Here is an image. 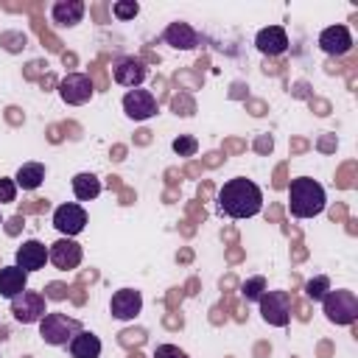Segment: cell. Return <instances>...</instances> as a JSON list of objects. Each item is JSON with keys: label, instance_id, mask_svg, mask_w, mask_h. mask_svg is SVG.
Wrapping results in <instances>:
<instances>
[{"label": "cell", "instance_id": "obj_3", "mask_svg": "<svg viewBox=\"0 0 358 358\" xmlns=\"http://www.w3.org/2000/svg\"><path fill=\"white\" fill-rule=\"evenodd\" d=\"M78 330H84V324H81L78 319L67 316V313H59V310L45 313V316L39 319V336H42L45 344H53V347H67L70 338H73Z\"/></svg>", "mask_w": 358, "mask_h": 358}, {"label": "cell", "instance_id": "obj_1", "mask_svg": "<svg viewBox=\"0 0 358 358\" xmlns=\"http://www.w3.org/2000/svg\"><path fill=\"white\" fill-rule=\"evenodd\" d=\"M218 210L229 218H252L263 210V193L252 179L235 176L221 185L218 190Z\"/></svg>", "mask_w": 358, "mask_h": 358}, {"label": "cell", "instance_id": "obj_12", "mask_svg": "<svg viewBox=\"0 0 358 358\" xmlns=\"http://www.w3.org/2000/svg\"><path fill=\"white\" fill-rule=\"evenodd\" d=\"M140 310H143V294H140V291H134V288H120V291L112 294L109 313H112L117 322H131Z\"/></svg>", "mask_w": 358, "mask_h": 358}, {"label": "cell", "instance_id": "obj_16", "mask_svg": "<svg viewBox=\"0 0 358 358\" xmlns=\"http://www.w3.org/2000/svg\"><path fill=\"white\" fill-rule=\"evenodd\" d=\"M84 11H87L84 0H56L50 6V20L62 28H73L84 20Z\"/></svg>", "mask_w": 358, "mask_h": 358}, {"label": "cell", "instance_id": "obj_19", "mask_svg": "<svg viewBox=\"0 0 358 358\" xmlns=\"http://www.w3.org/2000/svg\"><path fill=\"white\" fill-rule=\"evenodd\" d=\"M67 350H70V358H101V338L90 330H78L70 338Z\"/></svg>", "mask_w": 358, "mask_h": 358}, {"label": "cell", "instance_id": "obj_27", "mask_svg": "<svg viewBox=\"0 0 358 358\" xmlns=\"http://www.w3.org/2000/svg\"><path fill=\"white\" fill-rule=\"evenodd\" d=\"M17 199V185L14 179H0V204H8Z\"/></svg>", "mask_w": 358, "mask_h": 358}, {"label": "cell", "instance_id": "obj_21", "mask_svg": "<svg viewBox=\"0 0 358 358\" xmlns=\"http://www.w3.org/2000/svg\"><path fill=\"white\" fill-rule=\"evenodd\" d=\"M73 193H76L78 201H92V199H98V193H101V179H98L95 173L81 171V173L73 176Z\"/></svg>", "mask_w": 358, "mask_h": 358}, {"label": "cell", "instance_id": "obj_2", "mask_svg": "<svg viewBox=\"0 0 358 358\" xmlns=\"http://www.w3.org/2000/svg\"><path fill=\"white\" fill-rule=\"evenodd\" d=\"M327 204V196H324V187L310 179V176H299V179H291L288 185V210L294 218H313L324 210Z\"/></svg>", "mask_w": 358, "mask_h": 358}, {"label": "cell", "instance_id": "obj_6", "mask_svg": "<svg viewBox=\"0 0 358 358\" xmlns=\"http://www.w3.org/2000/svg\"><path fill=\"white\" fill-rule=\"evenodd\" d=\"M53 227L62 238H76L84 227H87V210L76 201H67V204H59L53 210Z\"/></svg>", "mask_w": 358, "mask_h": 358}, {"label": "cell", "instance_id": "obj_17", "mask_svg": "<svg viewBox=\"0 0 358 358\" xmlns=\"http://www.w3.org/2000/svg\"><path fill=\"white\" fill-rule=\"evenodd\" d=\"M162 39H165V45H171L176 50H193L199 45V34H196V28L190 22H171L165 28Z\"/></svg>", "mask_w": 358, "mask_h": 358}, {"label": "cell", "instance_id": "obj_29", "mask_svg": "<svg viewBox=\"0 0 358 358\" xmlns=\"http://www.w3.org/2000/svg\"><path fill=\"white\" fill-rule=\"evenodd\" d=\"M17 229H20V218H14V221H11V227H8V232H11V235H14V232H17Z\"/></svg>", "mask_w": 358, "mask_h": 358}, {"label": "cell", "instance_id": "obj_8", "mask_svg": "<svg viewBox=\"0 0 358 358\" xmlns=\"http://www.w3.org/2000/svg\"><path fill=\"white\" fill-rule=\"evenodd\" d=\"M11 313H14V319L17 322H22V324H36L48 310H45V296L39 294V291H22L20 296H14L11 299Z\"/></svg>", "mask_w": 358, "mask_h": 358}, {"label": "cell", "instance_id": "obj_9", "mask_svg": "<svg viewBox=\"0 0 358 358\" xmlns=\"http://www.w3.org/2000/svg\"><path fill=\"white\" fill-rule=\"evenodd\" d=\"M145 76H148V67H145V62L137 59V56H123V59H117V62L112 64V78H115L120 87L137 90V87L145 81Z\"/></svg>", "mask_w": 358, "mask_h": 358}, {"label": "cell", "instance_id": "obj_20", "mask_svg": "<svg viewBox=\"0 0 358 358\" xmlns=\"http://www.w3.org/2000/svg\"><path fill=\"white\" fill-rule=\"evenodd\" d=\"M45 179V165L42 162H25L20 165V171L14 173V185L22 190H36Z\"/></svg>", "mask_w": 358, "mask_h": 358}, {"label": "cell", "instance_id": "obj_11", "mask_svg": "<svg viewBox=\"0 0 358 358\" xmlns=\"http://www.w3.org/2000/svg\"><path fill=\"white\" fill-rule=\"evenodd\" d=\"M81 257H84V252H81V246H78L73 238H59L56 243L48 246V260H50L56 268H62V271L78 268Z\"/></svg>", "mask_w": 358, "mask_h": 358}, {"label": "cell", "instance_id": "obj_15", "mask_svg": "<svg viewBox=\"0 0 358 358\" xmlns=\"http://www.w3.org/2000/svg\"><path fill=\"white\" fill-rule=\"evenodd\" d=\"M319 48L327 56H344L352 48V34L347 25H330L319 34Z\"/></svg>", "mask_w": 358, "mask_h": 358}, {"label": "cell", "instance_id": "obj_18", "mask_svg": "<svg viewBox=\"0 0 358 358\" xmlns=\"http://www.w3.org/2000/svg\"><path fill=\"white\" fill-rule=\"evenodd\" d=\"M28 288V274L20 266H3L0 268V296L14 299Z\"/></svg>", "mask_w": 358, "mask_h": 358}, {"label": "cell", "instance_id": "obj_23", "mask_svg": "<svg viewBox=\"0 0 358 358\" xmlns=\"http://www.w3.org/2000/svg\"><path fill=\"white\" fill-rule=\"evenodd\" d=\"M327 291H330V280H327L324 274H319V277H313V280L305 282V296L313 299V302H322V296H324Z\"/></svg>", "mask_w": 358, "mask_h": 358}, {"label": "cell", "instance_id": "obj_13", "mask_svg": "<svg viewBox=\"0 0 358 358\" xmlns=\"http://www.w3.org/2000/svg\"><path fill=\"white\" fill-rule=\"evenodd\" d=\"M255 48L263 53V56H282L288 50V34L282 25H268V28H260L257 36H255Z\"/></svg>", "mask_w": 358, "mask_h": 358}, {"label": "cell", "instance_id": "obj_26", "mask_svg": "<svg viewBox=\"0 0 358 358\" xmlns=\"http://www.w3.org/2000/svg\"><path fill=\"white\" fill-rule=\"evenodd\" d=\"M0 45H6V50L17 53V50L25 48V34H20V31H6V34H0Z\"/></svg>", "mask_w": 358, "mask_h": 358}, {"label": "cell", "instance_id": "obj_30", "mask_svg": "<svg viewBox=\"0 0 358 358\" xmlns=\"http://www.w3.org/2000/svg\"><path fill=\"white\" fill-rule=\"evenodd\" d=\"M0 221H3V218H0Z\"/></svg>", "mask_w": 358, "mask_h": 358}, {"label": "cell", "instance_id": "obj_14", "mask_svg": "<svg viewBox=\"0 0 358 358\" xmlns=\"http://www.w3.org/2000/svg\"><path fill=\"white\" fill-rule=\"evenodd\" d=\"M45 263H48V246L36 238L22 241V246L17 249V263L14 266H20L25 274H31V271L45 268Z\"/></svg>", "mask_w": 358, "mask_h": 358}, {"label": "cell", "instance_id": "obj_28", "mask_svg": "<svg viewBox=\"0 0 358 358\" xmlns=\"http://www.w3.org/2000/svg\"><path fill=\"white\" fill-rule=\"evenodd\" d=\"M154 358H187V355L179 347H173V344H159L154 350Z\"/></svg>", "mask_w": 358, "mask_h": 358}, {"label": "cell", "instance_id": "obj_10", "mask_svg": "<svg viewBox=\"0 0 358 358\" xmlns=\"http://www.w3.org/2000/svg\"><path fill=\"white\" fill-rule=\"evenodd\" d=\"M123 112H126V117H131V120H148V117H154L157 115V98H154V92L151 90H129L126 95H123Z\"/></svg>", "mask_w": 358, "mask_h": 358}, {"label": "cell", "instance_id": "obj_7", "mask_svg": "<svg viewBox=\"0 0 358 358\" xmlns=\"http://www.w3.org/2000/svg\"><path fill=\"white\" fill-rule=\"evenodd\" d=\"M59 95H62L64 103L81 106V103H87V101L95 95L92 78H90L87 73H67V76L59 81Z\"/></svg>", "mask_w": 358, "mask_h": 358}, {"label": "cell", "instance_id": "obj_25", "mask_svg": "<svg viewBox=\"0 0 358 358\" xmlns=\"http://www.w3.org/2000/svg\"><path fill=\"white\" fill-rule=\"evenodd\" d=\"M171 148H173L179 157H193V154L199 151V140H196L193 134H179V137L171 143Z\"/></svg>", "mask_w": 358, "mask_h": 358}, {"label": "cell", "instance_id": "obj_22", "mask_svg": "<svg viewBox=\"0 0 358 358\" xmlns=\"http://www.w3.org/2000/svg\"><path fill=\"white\" fill-rule=\"evenodd\" d=\"M263 291H268V288H266V277H260V274H257V277H249V280L241 285V294H243L246 302H257V299L263 296Z\"/></svg>", "mask_w": 358, "mask_h": 358}, {"label": "cell", "instance_id": "obj_5", "mask_svg": "<svg viewBox=\"0 0 358 358\" xmlns=\"http://www.w3.org/2000/svg\"><path fill=\"white\" fill-rule=\"evenodd\" d=\"M257 305H260V316L268 324L285 327L291 322V294L288 291H263Z\"/></svg>", "mask_w": 358, "mask_h": 358}, {"label": "cell", "instance_id": "obj_4", "mask_svg": "<svg viewBox=\"0 0 358 358\" xmlns=\"http://www.w3.org/2000/svg\"><path fill=\"white\" fill-rule=\"evenodd\" d=\"M322 310L333 324H352L358 319V296L355 291H347V288H336V291L330 288L322 296Z\"/></svg>", "mask_w": 358, "mask_h": 358}, {"label": "cell", "instance_id": "obj_24", "mask_svg": "<svg viewBox=\"0 0 358 358\" xmlns=\"http://www.w3.org/2000/svg\"><path fill=\"white\" fill-rule=\"evenodd\" d=\"M112 14H115L120 22L134 20V17L140 14V3H137V0H117V3H112Z\"/></svg>", "mask_w": 358, "mask_h": 358}]
</instances>
